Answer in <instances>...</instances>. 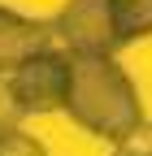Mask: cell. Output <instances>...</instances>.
<instances>
[{"mask_svg":"<svg viewBox=\"0 0 152 156\" xmlns=\"http://www.w3.org/2000/svg\"><path fill=\"white\" fill-rule=\"evenodd\" d=\"M61 113H70L78 130L104 139L109 147H122L148 122L139 87L130 83L113 52H70V91Z\"/></svg>","mask_w":152,"mask_h":156,"instance_id":"6da1fadb","label":"cell"},{"mask_svg":"<svg viewBox=\"0 0 152 156\" xmlns=\"http://www.w3.org/2000/svg\"><path fill=\"white\" fill-rule=\"evenodd\" d=\"M52 35L65 52H118L122 30H118V13L113 0H65L61 13L52 17Z\"/></svg>","mask_w":152,"mask_h":156,"instance_id":"7a4b0ae2","label":"cell"},{"mask_svg":"<svg viewBox=\"0 0 152 156\" xmlns=\"http://www.w3.org/2000/svg\"><path fill=\"white\" fill-rule=\"evenodd\" d=\"M9 83L17 91V100H22V108L35 117V113H56L65 108V91H70V52L65 48H44L26 56L22 65H17L9 74Z\"/></svg>","mask_w":152,"mask_h":156,"instance_id":"3957f363","label":"cell"},{"mask_svg":"<svg viewBox=\"0 0 152 156\" xmlns=\"http://www.w3.org/2000/svg\"><path fill=\"white\" fill-rule=\"evenodd\" d=\"M56 44L52 35V22H35L26 13H13L0 5V74H13L26 56L44 52Z\"/></svg>","mask_w":152,"mask_h":156,"instance_id":"277c9868","label":"cell"},{"mask_svg":"<svg viewBox=\"0 0 152 156\" xmlns=\"http://www.w3.org/2000/svg\"><path fill=\"white\" fill-rule=\"evenodd\" d=\"M113 13H118L122 44H135V39L152 35V0H113Z\"/></svg>","mask_w":152,"mask_h":156,"instance_id":"5b68a950","label":"cell"},{"mask_svg":"<svg viewBox=\"0 0 152 156\" xmlns=\"http://www.w3.org/2000/svg\"><path fill=\"white\" fill-rule=\"evenodd\" d=\"M26 117H31V113L22 108V100H17V91H13V83H9V74H0V139L13 134Z\"/></svg>","mask_w":152,"mask_h":156,"instance_id":"8992f818","label":"cell"},{"mask_svg":"<svg viewBox=\"0 0 152 156\" xmlns=\"http://www.w3.org/2000/svg\"><path fill=\"white\" fill-rule=\"evenodd\" d=\"M9 152H26V156H39L44 152V143L39 139H31V134L17 126L13 134H5V139H0V156H9Z\"/></svg>","mask_w":152,"mask_h":156,"instance_id":"52a82bcc","label":"cell"},{"mask_svg":"<svg viewBox=\"0 0 152 156\" xmlns=\"http://www.w3.org/2000/svg\"><path fill=\"white\" fill-rule=\"evenodd\" d=\"M118 152H126V156H152V122H143V126L130 134Z\"/></svg>","mask_w":152,"mask_h":156,"instance_id":"ba28073f","label":"cell"}]
</instances>
